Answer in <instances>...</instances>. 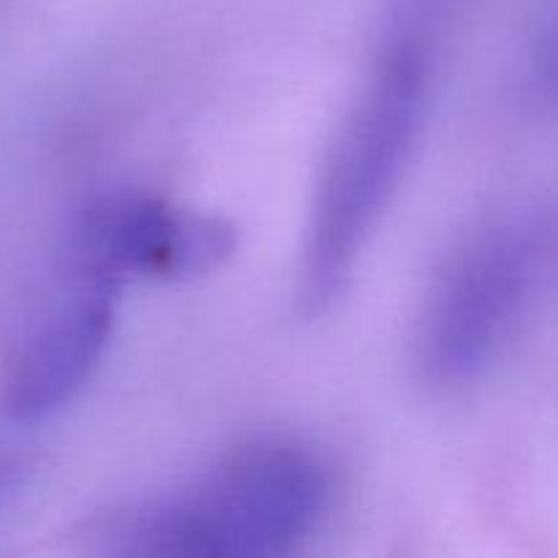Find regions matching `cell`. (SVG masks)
Listing matches in <instances>:
<instances>
[{
	"instance_id": "6da1fadb",
	"label": "cell",
	"mask_w": 558,
	"mask_h": 558,
	"mask_svg": "<svg viewBox=\"0 0 558 558\" xmlns=\"http://www.w3.org/2000/svg\"><path fill=\"white\" fill-rule=\"evenodd\" d=\"M330 499L332 474L319 452L259 436L178 494L98 515L85 539L112 556H278L319 526Z\"/></svg>"
},
{
	"instance_id": "7a4b0ae2",
	"label": "cell",
	"mask_w": 558,
	"mask_h": 558,
	"mask_svg": "<svg viewBox=\"0 0 558 558\" xmlns=\"http://www.w3.org/2000/svg\"><path fill=\"white\" fill-rule=\"evenodd\" d=\"M430 96V58L417 41L381 52L327 150L300 262V305L322 314L347 287L371 232L409 167Z\"/></svg>"
},
{
	"instance_id": "3957f363",
	"label": "cell",
	"mask_w": 558,
	"mask_h": 558,
	"mask_svg": "<svg viewBox=\"0 0 558 558\" xmlns=\"http://www.w3.org/2000/svg\"><path fill=\"white\" fill-rule=\"evenodd\" d=\"M554 232L539 216H510L458 245L420 319L417 360L428 385L461 390L494 365L548 278Z\"/></svg>"
},
{
	"instance_id": "277c9868",
	"label": "cell",
	"mask_w": 558,
	"mask_h": 558,
	"mask_svg": "<svg viewBox=\"0 0 558 558\" xmlns=\"http://www.w3.org/2000/svg\"><path fill=\"white\" fill-rule=\"evenodd\" d=\"M234 248V227L210 213L156 196H104L74 218L60 265L114 287L178 283L218 270Z\"/></svg>"
},
{
	"instance_id": "5b68a950",
	"label": "cell",
	"mask_w": 558,
	"mask_h": 558,
	"mask_svg": "<svg viewBox=\"0 0 558 558\" xmlns=\"http://www.w3.org/2000/svg\"><path fill=\"white\" fill-rule=\"evenodd\" d=\"M120 287L60 265L58 287L11 347L0 374V412L38 423L74 401L101 365Z\"/></svg>"
},
{
	"instance_id": "8992f818",
	"label": "cell",
	"mask_w": 558,
	"mask_h": 558,
	"mask_svg": "<svg viewBox=\"0 0 558 558\" xmlns=\"http://www.w3.org/2000/svg\"><path fill=\"white\" fill-rule=\"evenodd\" d=\"M20 480H22V461L0 447V505L14 494Z\"/></svg>"
}]
</instances>
